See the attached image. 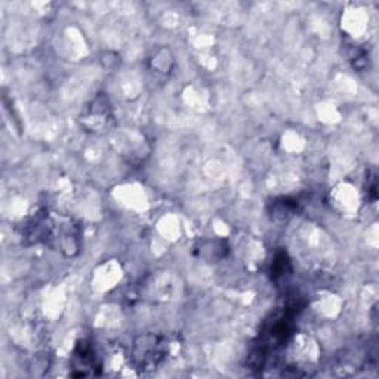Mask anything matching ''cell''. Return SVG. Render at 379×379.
Returning <instances> with one entry per match:
<instances>
[{
  "label": "cell",
  "instance_id": "1",
  "mask_svg": "<svg viewBox=\"0 0 379 379\" xmlns=\"http://www.w3.org/2000/svg\"><path fill=\"white\" fill-rule=\"evenodd\" d=\"M135 360H140V366H156L162 357L163 352L160 351V344L157 343L156 336H151L150 343H145L143 339V344H136L134 351Z\"/></svg>",
  "mask_w": 379,
  "mask_h": 379
}]
</instances>
